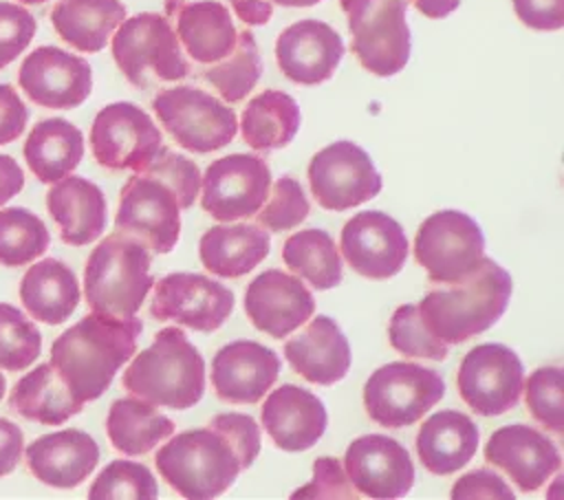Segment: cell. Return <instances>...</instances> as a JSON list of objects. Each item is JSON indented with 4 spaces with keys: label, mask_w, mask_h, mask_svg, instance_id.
Segmentation results:
<instances>
[{
    "label": "cell",
    "mask_w": 564,
    "mask_h": 500,
    "mask_svg": "<svg viewBox=\"0 0 564 500\" xmlns=\"http://www.w3.org/2000/svg\"><path fill=\"white\" fill-rule=\"evenodd\" d=\"M260 454V427L249 414H216L205 427L172 436L156 454L161 478L183 498L223 496Z\"/></svg>",
    "instance_id": "6da1fadb"
},
{
    "label": "cell",
    "mask_w": 564,
    "mask_h": 500,
    "mask_svg": "<svg viewBox=\"0 0 564 500\" xmlns=\"http://www.w3.org/2000/svg\"><path fill=\"white\" fill-rule=\"evenodd\" d=\"M143 330L139 317H108L90 313L64 330L51 346V366L70 394L86 403L99 399L117 370L134 355Z\"/></svg>",
    "instance_id": "7a4b0ae2"
},
{
    "label": "cell",
    "mask_w": 564,
    "mask_h": 500,
    "mask_svg": "<svg viewBox=\"0 0 564 500\" xmlns=\"http://www.w3.org/2000/svg\"><path fill=\"white\" fill-rule=\"evenodd\" d=\"M513 282L505 267L482 256L478 267L458 282L432 289L419 302L427 328L447 346L463 344L491 328L511 300Z\"/></svg>",
    "instance_id": "3957f363"
},
{
    "label": "cell",
    "mask_w": 564,
    "mask_h": 500,
    "mask_svg": "<svg viewBox=\"0 0 564 500\" xmlns=\"http://www.w3.org/2000/svg\"><path fill=\"white\" fill-rule=\"evenodd\" d=\"M121 383L152 405L187 410L205 394V359L183 330L170 326L130 361Z\"/></svg>",
    "instance_id": "277c9868"
},
{
    "label": "cell",
    "mask_w": 564,
    "mask_h": 500,
    "mask_svg": "<svg viewBox=\"0 0 564 500\" xmlns=\"http://www.w3.org/2000/svg\"><path fill=\"white\" fill-rule=\"evenodd\" d=\"M150 260L148 247L123 231L97 242L84 269V297L90 311L108 317L134 315L154 284Z\"/></svg>",
    "instance_id": "5b68a950"
},
{
    "label": "cell",
    "mask_w": 564,
    "mask_h": 500,
    "mask_svg": "<svg viewBox=\"0 0 564 500\" xmlns=\"http://www.w3.org/2000/svg\"><path fill=\"white\" fill-rule=\"evenodd\" d=\"M112 57L137 88H150L156 81H181L189 75V62L172 22L154 11L126 18L115 29Z\"/></svg>",
    "instance_id": "8992f818"
},
{
    "label": "cell",
    "mask_w": 564,
    "mask_h": 500,
    "mask_svg": "<svg viewBox=\"0 0 564 500\" xmlns=\"http://www.w3.org/2000/svg\"><path fill=\"white\" fill-rule=\"evenodd\" d=\"M352 35L359 64L377 75L392 77L405 68L412 37L405 20V0H339Z\"/></svg>",
    "instance_id": "52a82bcc"
},
{
    "label": "cell",
    "mask_w": 564,
    "mask_h": 500,
    "mask_svg": "<svg viewBox=\"0 0 564 500\" xmlns=\"http://www.w3.org/2000/svg\"><path fill=\"white\" fill-rule=\"evenodd\" d=\"M152 110L167 134L185 150L207 154L225 148L238 132L231 106L194 86L163 88L152 99Z\"/></svg>",
    "instance_id": "ba28073f"
},
{
    "label": "cell",
    "mask_w": 564,
    "mask_h": 500,
    "mask_svg": "<svg viewBox=\"0 0 564 500\" xmlns=\"http://www.w3.org/2000/svg\"><path fill=\"white\" fill-rule=\"evenodd\" d=\"M443 394L445 381L436 370L410 361H392L368 377L364 407L381 427H408L434 407Z\"/></svg>",
    "instance_id": "9c48e42d"
},
{
    "label": "cell",
    "mask_w": 564,
    "mask_h": 500,
    "mask_svg": "<svg viewBox=\"0 0 564 500\" xmlns=\"http://www.w3.org/2000/svg\"><path fill=\"white\" fill-rule=\"evenodd\" d=\"M485 256L480 225L465 211L430 214L414 236V258L432 282L452 284L469 275Z\"/></svg>",
    "instance_id": "30bf717a"
},
{
    "label": "cell",
    "mask_w": 564,
    "mask_h": 500,
    "mask_svg": "<svg viewBox=\"0 0 564 500\" xmlns=\"http://www.w3.org/2000/svg\"><path fill=\"white\" fill-rule=\"evenodd\" d=\"M117 231L141 240L154 253H170L181 238V205L176 192L150 170L128 178L119 194Z\"/></svg>",
    "instance_id": "8fae6325"
},
{
    "label": "cell",
    "mask_w": 564,
    "mask_h": 500,
    "mask_svg": "<svg viewBox=\"0 0 564 500\" xmlns=\"http://www.w3.org/2000/svg\"><path fill=\"white\" fill-rule=\"evenodd\" d=\"M163 148L152 117L130 101L104 106L90 126V150L106 170L141 172Z\"/></svg>",
    "instance_id": "7c38bea8"
},
{
    "label": "cell",
    "mask_w": 564,
    "mask_h": 500,
    "mask_svg": "<svg viewBox=\"0 0 564 500\" xmlns=\"http://www.w3.org/2000/svg\"><path fill=\"white\" fill-rule=\"evenodd\" d=\"M308 185L319 207L346 211L375 198L383 181L361 145L335 141L313 154L308 163Z\"/></svg>",
    "instance_id": "4fadbf2b"
},
{
    "label": "cell",
    "mask_w": 564,
    "mask_h": 500,
    "mask_svg": "<svg viewBox=\"0 0 564 500\" xmlns=\"http://www.w3.org/2000/svg\"><path fill=\"white\" fill-rule=\"evenodd\" d=\"M524 383L520 357L505 344H478L458 368L456 385L467 407L480 416H498L516 407Z\"/></svg>",
    "instance_id": "5bb4252c"
},
{
    "label": "cell",
    "mask_w": 564,
    "mask_h": 500,
    "mask_svg": "<svg viewBox=\"0 0 564 500\" xmlns=\"http://www.w3.org/2000/svg\"><path fill=\"white\" fill-rule=\"evenodd\" d=\"M271 187V170L262 156L227 154L207 165L200 178V205L220 220L231 222L253 216Z\"/></svg>",
    "instance_id": "9a60e30c"
},
{
    "label": "cell",
    "mask_w": 564,
    "mask_h": 500,
    "mask_svg": "<svg viewBox=\"0 0 564 500\" xmlns=\"http://www.w3.org/2000/svg\"><path fill=\"white\" fill-rule=\"evenodd\" d=\"M234 293L203 273H167L156 282L150 313L159 322L214 333L234 313Z\"/></svg>",
    "instance_id": "2e32d148"
},
{
    "label": "cell",
    "mask_w": 564,
    "mask_h": 500,
    "mask_svg": "<svg viewBox=\"0 0 564 500\" xmlns=\"http://www.w3.org/2000/svg\"><path fill=\"white\" fill-rule=\"evenodd\" d=\"M18 84L33 104L68 110L88 99L93 68L84 57L59 46H37L20 64Z\"/></svg>",
    "instance_id": "e0dca14e"
},
{
    "label": "cell",
    "mask_w": 564,
    "mask_h": 500,
    "mask_svg": "<svg viewBox=\"0 0 564 500\" xmlns=\"http://www.w3.org/2000/svg\"><path fill=\"white\" fill-rule=\"evenodd\" d=\"M339 247L350 269L370 280L394 278L408 260L403 227L377 209L359 211L346 220Z\"/></svg>",
    "instance_id": "ac0fdd59"
},
{
    "label": "cell",
    "mask_w": 564,
    "mask_h": 500,
    "mask_svg": "<svg viewBox=\"0 0 564 500\" xmlns=\"http://www.w3.org/2000/svg\"><path fill=\"white\" fill-rule=\"evenodd\" d=\"M344 469L357 493L366 498H401L414 485L408 449L386 434L355 438L344 454Z\"/></svg>",
    "instance_id": "d6986e66"
},
{
    "label": "cell",
    "mask_w": 564,
    "mask_h": 500,
    "mask_svg": "<svg viewBox=\"0 0 564 500\" xmlns=\"http://www.w3.org/2000/svg\"><path fill=\"white\" fill-rule=\"evenodd\" d=\"M485 460L527 493L538 491L562 465L557 445L544 432L522 423L496 430L485 445Z\"/></svg>",
    "instance_id": "ffe728a7"
},
{
    "label": "cell",
    "mask_w": 564,
    "mask_h": 500,
    "mask_svg": "<svg viewBox=\"0 0 564 500\" xmlns=\"http://www.w3.org/2000/svg\"><path fill=\"white\" fill-rule=\"evenodd\" d=\"M341 35L322 20L289 24L275 40V62L284 77L302 86H317L333 77L344 57Z\"/></svg>",
    "instance_id": "44dd1931"
},
{
    "label": "cell",
    "mask_w": 564,
    "mask_h": 500,
    "mask_svg": "<svg viewBox=\"0 0 564 500\" xmlns=\"http://www.w3.org/2000/svg\"><path fill=\"white\" fill-rule=\"evenodd\" d=\"M245 313L258 330L282 339L311 319L315 300L300 278L267 269L247 286Z\"/></svg>",
    "instance_id": "7402d4cb"
},
{
    "label": "cell",
    "mask_w": 564,
    "mask_h": 500,
    "mask_svg": "<svg viewBox=\"0 0 564 500\" xmlns=\"http://www.w3.org/2000/svg\"><path fill=\"white\" fill-rule=\"evenodd\" d=\"M278 352L251 339L225 344L212 361L214 392L227 403H258L278 381Z\"/></svg>",
    "instance_id": "603a6c76"
},
{
    "label": "cell",
    "mask_w": 564,
    "mask_h": 500,
    "mask_svg": "<svg viewBox=\"0 0 564 500\" xmlns=\"http://www.w3.org/2000/svg\"><path fill=\"white\" fill-rule=\"evenodd\" d=\"M264 432L282 452H304L326 432L328 414L317 394L306 388L282 383L260 410Z\"/></svg>",
    "instance_id": "cb8c5ba5"
},
{
    "label": "cell",
    "mask_w": 564,
    "mask_h": 500,
    "mask_svg": "<svg viewBox=\"0 0 564 500\" xmlns=\"http://www.w3.org/2000/svg\"><path fill=\"white\" fill-rule=\"evenodd\" d=\"M165 18L196 64L220 62L231 53L238 37L229 9L218 0H165Z\"/></svg>",
    "instance_id": "d4e9b609"
},
{
    "label": "cell",
    "mask_w": 564,
    "mask_h": 500,
    "mask_svg": "<svg viewBox=\"0 0 564 500\" xmlns=\"http://www.w3.org/2000/svg\"><path fill=\"white\" fill-rule=\"evenodd\" d=\"M24 454L29 471L55 489H75L99 463L97 441L75 427L35 438Z\"/></svg>",
    "instance_id": "484cf974"
},
{
    "label": "cell",
    "mask_w": 564,
    "mask_h": 500,
    "mask_svg": "<svg viewBox=\"0 0 564 500\" xmlns=\"http://www.w3.org/2000/svg\"><path fill=\"white\" fill-rule=\"evenodd\" d=\"M284 357L293 372L317 385H333L348 374L350 344L328 315H315L284 344Z\"/></svg>",
    "instance_id": "4316f807"
},
{
    "label": "cell",
    "mask_w": 564,
    "mask_h": 500,
    "mask_svg": "<svg viewBox=\"0 0 564 500\" xmlns=\"http://www.w3.org/2000/svg\"><path fill=\"white\" fill-rule=\"evenodd\" d=\"M46 207L66 244L82 247L95 242L106 229V196L88 178L64 176L55 181L46 194Z\"/></svg>",
    "instance_id": "83f0119b"
},
{
    "label": "cell",
    "mask_w": 564,
    "mask_h": 500,
    "mask_svg": "<svg viewBox=\"0 0 564 500\" xmlns=\"http://www.w3.org/2000/svg\"><path fill=\"white\" fill-rule=\"evenodd\" d=\"M478 449L474 419L458 410H441L423 421L416 434V454L423 467L436 476L463 469Z\"/></svg>",
    "instance_id": "f1b7e54d"
},
{
    "label": "cell",
    "mask_w": 564,
    "mask_h": 500,
    "mask_svg": "<svg viewBox=\"0 0 564 500\" xmlns=\"http://www.w3.org/2000/svg\"><path fill=\"white\" fill-rule=\"evenodd\" d=\"M271 251V238L260 225H216L198 242L203 267L218 278H240L253 271Z\"/></svg>",
    "instance_id": "f546056e"
},
{
    "label": "cell",
    "mask_w": 564,
    "mask_h": 500,
    "mask_svg": "<svg viewBox=\"0 0 564 500\" xmlns=\"http://www.w3.org/2000/svg\"><path fill=\"white\" fill-rule=\"evenodd\" d=\"M75 273L57 258H44L26 269L20 280V302L26 313L48 326L66 322L79 304Z\"/></svg>",
    "instance_id": "4dcf8cb0"
},
{
    "label": "cell",
    "mask_w": 564,
    "mask_h": 500,
    "mask_svg": "<svg viewBox=\"0 0 564 500\" xmlns=\"http://www.w3.org/2000/svg\"><path fill=\"white\" fill-rule=\"evenodd\" d=\"M22 152L37 181L55 183L82 163L84 134L70 121L48 117L31 128Z\"/></svg>",
    "instance_id": "1f68e13d"
},
{
    "label": "cell",
    "mask_w": 564,
    "mask_h": 500,
    "mask_svg": "<svg viewBox=\"0 0 564 500\" xmlns=\"http://www.w3.org/2000/svg\"><path fill=\"white\" fill-rule=\"evenodd\" d=\"M123 20L119 0H57L51 9L57 35L82 53H99Z\"/></svg>",
    "instance_id": "d6a6232c"
},
{
    "label": "cell",
    "mask_w": 564,
    "mask_h": 500,
    "mask_svg": "<svg viewBox=\"0 0 564 500\" xmlns=\"http://www.w3.org/2000/svg\"><path fill=\"white\" fill-rule=\"evenodd\" d=\"M302 123L297 101L284 90H262L247 101L240 117V132L249 148L271 152L286 148Z\"/></svg>",
    "instance_id": "836d02e7"
},
{
    "label": "cell",
    "mask_w": 564,
    "mask_h": 500,
    "mask_svg": "<svg viewBox=\"0 0 564 500\" xmlns=\"http://www.w3.org/2000/svg\"><path fill=\"white\" fill-rule=\"evenodd\" d=\"M9 401L20 416L44 425H62L84 407L51 363L35 366L26 372L13 385Z\"/></svg>",
    "instance_id": "e575fe53"
},
{
    "label": "cell",
    "mask_w": 564,
    "mask_h": 500,
    "mask_svg": "<svg viewBox=\"0 0 564 500\" xmlns=\"http://www.w3.org/2000/svg\"><path fill=\"white\" fill-rule=\"evenodd\" d=\"M106 432L112 447L128 456H141L152 452L163 438L174 434L170 416L161 414L152 403L143 399H117L106 419Z\"/></svg>",
    "instance_id": "d590c367"
},
{
    "label": "cell",
    "mask_w": 564,
    "mask_h": 500,
    "mask_svg": "<svg viewBox=\"0 0 564 500\" xmlns=\"http://www.w3.org/2000/svg\"><path fill=\"white\" fill-rule=\"evenodd\" d=\"M282 260L297 278H304L317 291H328L344 278L339 249L324 229H302L293 233L282 247Z\"/></svg>",
    "instance_id": "8d00e7d4"
},
{
    "label": "cell",
    "mask_w": 564,
    "mask_h": 500,
    "mask_svg": "<svg viewBox=\"0 0 564 500\" xmlns=\"http://www.w3.org/2000/svg\"><path fill=\"white\" fill-rule=\"evenodd\" d=\"M262 75V59L251 31H238L236 44L227 57L207 64L203 79L229 104L242 101Z\"/></svg>",
    "instance_id": "74e56055"
},
{
    "label": "cell",
    "mask_w": 564,
    "mask_h": 500,
    "mask_svg": "<svg viewBox=\"0 0 564 500\" xmlns=\"http://www.w3.org/2000/svg\"><path fill=\"white\" fill-rule=\"evenodd\" d=\"M51 233L40 216L24 207L0 211V264L24 267L44 256Z\"/></svg>",
    "instance_id": "f35d334b"
},
{
    "label": "cell",
    "mask_w": 564,
    "mask_h": 500,
    "mask_svg": "<svg viewBox=\"0 0 564 500\" xmlns=\"http://www.w3.org/2000/svg\"><path fill=\"white\" fill-rule=\"evenodd\" d=\"M159 496V485L154 474L132 460H112L88 489L90 500H154Z\"/></svg>",
    "instance_id": "ab89813d"
},
{
    "label": "cell",
    "mask_w": 564,
    "mask_h": 500,
    "mask_svg": "<svg viewBox=\"0 0 564 500\" xmlns=\"http://www.w3.org/2000/svg\"><path fill=\"white\" fill-rule=\"evenodd\" d=\"M388 339L392 348L403 357L443 361L449 355V346L427 328L419 304H401L392 313L388 324Z\"/></svg>",
    "instance_id": "60d3db41"
},
{
    "label": "cell",
    "mask_w": 564,
    "mask_h": 500,
    "mask_svg": "<svg viewBox=\"0 0 564 500\" xmlns=\"http://www.w3.org/2000/svg\"><path fill=\"white\" fill-rule=\"evenodd\" d=\"M42 352L37 326L15 306L0 302V368L24 370Z\"/></svg>",
    "instance_id": "b9f144b4"
},
{
    "label": "cell",
    "mask_w": 564,
    "mask_h": 500,
    "mask_svg": "<svg viewBox=\"0 0 564 500\" xmlns=\"http://www.w3.org/2000/svg\"><path fill=\"white\" fill-rule=\"evenodd\" d=\"M524 403L531 416L553 434L564 432V372L560 366H544L529 374Z\"/></svg>",
    "instance_id": "7bdbcfd3"
},
{
    "label": "cell",
    "mask_w": 564,
    "mask_h": 500,
    "mask_svg": "<svg viewBox=\"0 0 564 500\" xmlns=\"http://www.w3.org/2000/svg\"><path fill=\"white\" fill-rule=\"evenodd\" d=\"M308 211L311 205L302 185L293 176H282L269 187L262 207L253 216L262 229L284 231L304 222Z\"/></svg>",
    "instance_id": "ee69618b"
},
{
    "label": "cell",
    "mask_w": 564,
    "mask_h": 500,
    "mask_svg": "<svg viewBox=\"0 0 564 500\" xmlns=\"http://www.w3.org/2000/svg\"><path fill=\"white\" fill-rule=\"evenodd\" d=\"M145 170L163 178L176 192L181 209L194 205V198L200 192V170L192 159L176 154L163 145L159 154L145 165Z\"/></svg>",
    "instance_id": "f6af8a7d"
},
{
    "label": "cell",
    "mask_w": 564,
    "mask_h": 500,
    "mask_svg": "<svg viewBox=\"0 0 564 500\" xmlns=\"http://www.w3.org/2000/svg\"><path fill=\"white\" fill-rule=\"evenodd\" d=\"M37 22L22 4L0 2V70L11 64L35 37Z\"/></svg>",
    "instance_id": "bcb514c9"
},
{
    "label": "cell",
    "mask_w": 564,
    "mask_h": 500,
    "mask_svg": "<svg viewBox=\"0 0 564 500\" xmlns=\"http://www.w3.org/2000/svg\"><path fill=\"white\" fill-rule=\"evenodd\" d=\"M291 498H346V500H355L359 498V493L355 491L352 482L346 476V469L341 467V463L337 458L324 456L317 458L313 463V480L308 485H304L302 489L293 491Z\"/></svg>",
    "instance_id": "7dc6e473"
},
{
    "label": "cell",
    "mask_w": 564,
    "mask_h": 500,
    "mask_svg": "<svg viewBox=\"0 0 564 500\" xmlns=\"http://www.w3.org/2000/svg\"><path fill=\"white\" fill-rule=\"evenodd\" d=\"M454 500H474V498H489V500H513V491L509 485L491 469L480 467L460 476L452 487Z\"/></svg>",
    "instance_id": "c3c4849f"
},
{
    "label": "cell",
    "mask_w": 564,
    "mask_h": 500,
    "mask_svg": "<svg viewBox=\"0 0 564 500\" xmlns=\"http://www.w3.org/2000/svg\"><path fill=\"white\" fill-rule=\"evenodd\" d=\"M518 20L533 31H557L564 26V0H511Z\"/></svg>",
    "instance_id": "681fc988"
},
{
    "label": "cell",
    "mask_w": 564,
    "mask_h": 500,
    "mask_svg": "<svg viewBox=\"0 0 564 500\" xmlns=\"http://www.w3.org/2000/svg\"><path fill=\"white\" fill-rule=\"evenodd\" d=\"M29 121V108L11 84H0V145L15 141Z\"/></svg>",
    "instance_id": "f907efd6"
},
{
    "label": "cell",
    "mask_w": 564,
    "mask_h": 500,
    "mask_svg": "<svg viewBox=\"0 0 564 500\" xmlns=\"http://www.w3.org/2000/svg\"><path fill=\"white\" fill-rule=\"evenodd\" d=\"M22 452H24L22 430L13 421L0 416V478L9 476L18 467Z\"/></svg>",
    "instance_id": "816d5d0a"
},
{
    "label": "cell",
    "mask_w": 564,
    "mask_h": 500,
    "mask_svg": "<svg viewBox=\"0 0 564 500\" xmlns=\"http://www.w3.org/2000/svg\"><path fill=\"white\" fill-rule=\"evenodd\" d=\"M24 187V172L9 154H0V207L20 194Z\"/></svg>",
    "instance_id": "f5cc1de1"
},
{
    "label": "cell",
    "mask_w": 564,
    "mask_h": 500,
    "mask_svg": "<svg viewBox=\"0 0 564 500\" xmlns=\"http://www.w3.org/2000/svg\"><path fill=\"white\" fill-rule=\"evenodd\" d=\"M234 7V13L240 22L249 26H262L273 15V2L271 0H229Z\"/></svg>",
    "instance_id": "db71d44e"
},
{
    "label": "cell",
    "mask_w": 564,
    "mask_h": 500,
    "mask_svg": "<svg viewBox=\"0 0 564 500\" xmlns=\"http://www.w3.org/2000/svg\"><path fill=\"white\" fill-rule=\"evenodd\" d=\"M405 2H412L425 18H432V20L447 18L460 4V0H405Z\"/></svg>",
    "instance_id": "11a10c76"
},
{
    "label": "cell",
    "mask_w": 564,
    "mask_h": 500,
    "mask_svg": "<svg viewBox=\"0 0 564 500\" xmlns=\"http://www.w3.org/2000/svg\"><path fill=\"white\" fill-rule=\"evenodd\" d=\"M271 2L282 4V7H313V4H317L322 0H271Z\"/></svg>",
    "instance_id": "9f6ffc18"
},
{
    "label": "cell",
    "mask_w": 564,
    "mask_h": 500,
    "mask_svg": "<svg viewBox=\"0 0 564 500\" xmlns=\"http://www.w3.org/2000/svg\"><path fill=\"white\" fill-rule=\"evenodd\" d=\"M4 392H7V379H4V374L0 372V401H2V396H4Z\"/></svg>",
    "instance_id": "6f0895ef"
},
{
    "label": "cell",
    "mask_w": 564,
    "mask_h": 500,
    "mask_svg": "<svg viewBox=\"0 0 564 500\" xmlns=\"http://www.w3.org/2000/svg\"><path fill=\"white\" fill-rule=\"evenodd\" d=\"M20 2H24V4H42L46 0H20Z\"/></svg>",
    "instance_id": "680465c9"
}]
</instances>
